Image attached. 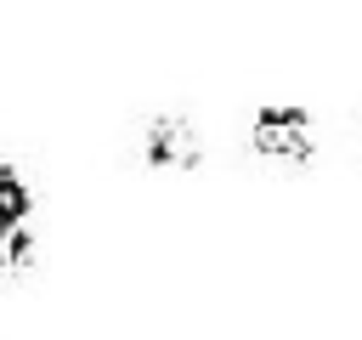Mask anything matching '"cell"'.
<instances>
[{"mask_svg":"<svg viewBox=\"0 0 362 340\" xmlns=\"http://www.w3.org/2000/svg\"><path fill=\"white\" fill-rule=\"evenodd\" d=\"M249 142H255V153H272L288 164H305L317 153V130H311L305 108H260L249 125Z\"/></svg>","mask_w":362,"mask_h":340,"instance_id":"1","label":"cell"},{"mask_svg":"<svg viewBox=\"0 0 362 340\" xmlns=\"http://www.w3.org/2000/svg\"><path fill=\"white\" fill-rule=\"evenodd\" d=\"M136 147H141V164H153V170H192L204 159V136H198V125L187 113L147 119V130H141Z\"/></svg>","mask_w":362,"mask_h":340,"instance_id":"2","label":"cell"}]
</instances>
